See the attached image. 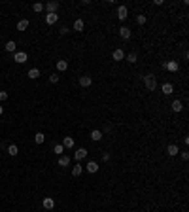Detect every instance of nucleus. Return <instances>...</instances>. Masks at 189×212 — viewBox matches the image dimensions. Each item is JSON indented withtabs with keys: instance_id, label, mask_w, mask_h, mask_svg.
<instances>
[{
	"instance_id": "f257e3e1",
	"label": "nucleus",
	"mask_w": 189,
	"mask_h": 212,
	"mask_svg": "<svg viewBox=\"0 0 189 212\" xmlns=\"http://www.w3.org/2000/svg\"><path fill=\"white\" fill-rule=\"evenodd\" d=\"M144 85H146L148 91H155V89H157V80H155V76H153V74L144 76Z\"/></svg>"
},
{
	"instance_id": "f03ea898",
	"label": "nucleus",
	"mask_w": 189,
	"mask_h": 212,
	"mask_svg": "<svg viewBox=\"0 0 189 212\" xmlns=\"http://www.w3.org/2000/svg\"><path fill=\"white\" fill-rule=\"evenodd\" d=\"M27 59H29L27 51H15V53H13V61H15V63H19V64L27 63Z\"/></svg>"
},
{
	"instance_id": "7ed1b4c3",
	"label": "nucleus",
	"mask_w": 189,
	"mask_h": 212,
	"mask_svg": "<svg viewBox=\"0 0 189 212\" xmlns=\"http://www.w3.org/2000/svg\"><path fill=\"white\" fill-rule=\"evenodd\" d=\"M44 10H47V13H57V10H59V2H57V0H51V2L44 4Z\"/></svg>"
},
{
	"instance_id": "20e7f679",
	"label": "nucleus",
	"mask_w": 189,
	"mask_h": 212,
	"mask_svg": "<svg viewBox=\"0 0 189 212\" xmlns=\"http://www.w3.org/2000/svg\"><path fill=\"white\" fill-rule=\"evenodd\" d=\"M61 144H62V148H64V150H70V148H74V146H76V140H74L72 136H64Z\"/></svg>"
},
{
	"instance_id": "39448f33",
	"label": "nucleus",
	"mask_w": 189,
	"mask_h": 212,
	"mask_svg": "<svg viewBox=\"0 0 189 212\" xmlns=\"http://www.w3.org/2000/svg\"><path fill=\"white\" fill-rule=\"evenodd\" d=\"M127 17H129L127 6H117V19H119V21H125Z\"/></svg>"
},
{
	"instance_id": "423d86ee",
	"label": "nucleus",
	"mask_w": 189,
	"mask_h": 212,
	"mask_svg": "<svg viewBox=\"0 0 189 212\" xmlns=\"http://www.w3.org/2000/svg\"><path fill=\"white\" fill-rule=\"evenodd\" d=\"M85 157H87V150H85V148H78V150L74 152V159H76L78 163H80L81 159H85Z\"/></svg>"
},
{
	"instance_id": "0eeeda50",
	"label": "nucleus",
	"mask_w": 189,
	"mask_h": 212,
	"mask_svg": "<svg viewBox=\"0 0 189 212\" xmlns=\"http://www.w3.org/2000/svg\"><path fill=\"white\" fill-rule=\"evenodd\" d=\"M42 206H44L45 210H53V208H55V201H53L51 197H45V199L42 201Z\"/></svg>"
},
{
	"instance_id": "6e6552de",
	"label": "nucleus",
	"mask_w": 189,
	"mask_h": 212,
	"mask_svg": "<svg viewBox=\"0 0 189 212\" xmlns=\"http://www.w3.org/2000/svg\"><path fill=\"white\" fill-rule=\"evenodd\" d=\"M119 36H121L123 40H129V38L132 36V31H131L129 27H119Z\"/></svg>"
},
{
	"instance_id": "1a4fd4ad",
	"label": "nucleus",
	"mask_w": 189,
	"mask_h": 212,
	"mask_svg": "<svg viewBox=\"0 0 189 212\" xmlns=\"http://www.w3.org/2000/svg\"><path fill=\"white\" fill-rule=\"evenodd\" d=\"M102 136H104V133H102V131H99V129L91 131V140H93V142H100Z\"/></svg>"
},
{
	"instance_id": "9d476101",
	"label": "nucleus",
	"mask_w": 189,
	"mask_h": 212,
	"mask_svg": "<svg viewBox=\"0 0 189 212\" xmlns=\"http://www.w3.org/2000/svg\"><path fill=\"white\" fill-rule=\"evenodd\" d=\"M163 66H164V68H167V70H168V72H178V68H180L176 61H168V63H164Z\"/></svg>"
},
{
	"instance_id": "9b49d317",
	"label": "nucleus",
	"mask_w": 189,
	"mask_h": 212,
	"mask_svg": "<svg viewBox=\"0 0 189 212\" xmlns=\"http://www.w3.org/2000/svg\"><path fill=\"white\" fill-rule=\"evenodd\" d=\"M112 59H113V61H123V59H125V51H123V49H119V48H117V49H113V53H112Z\"/></svg>"
},
{
	"instance_id": "f8f14e48",
	"label": "nucleus",
	"mask_w": 189,
	"mask_h": 212,
	"mask_svg": "<svg viewBox=\"0 0 189 212\" xmlns=\"http://www.w3.org/2000/svg\"><path fill=\"white\" fill-rule=\"evenodd\" d=\"M72 29H74L76 32H81V31L85 29V23H83V19H76V21H74V25H72Z\"/></svg>"
},
{
	"instance_id": "ddd939ff",
	"label": "nucleus",
	"mask_w": 189,
	"mask_h": 212,
	"mask_svg": "<svg viewBox=\"0 0 189 212\" xmlns=\"http://www.w3.org/2000/svg\"><path fill=\"white\" fill-rule=\"evenodd\" d=\"M81 172H83V165L81 163H76L74 167H72V176L78 178V176H81Z\"/></svg>"
},
{
	"instance_id": "4468645a",
	"label": "nucleus",
	"mask_w": 189,
	"mask_h": 212,
	"mask_svg": "<svg viewBox=\"0 0 189 212\" xmlns=\"http://www.w3.org/2000/svg\"><path fill=\"white\" fill-rule=\"evenodd\" d=\"M57 21H59V15L57 13H47L45 15V23H47V25H55Z\"/></svg>"
},
{
	"instance_id": "2eb2a0df",
	"label": "nucleus",
	"mask_w": 189,
	"mask_h": 212,
	"mask_svg": "<svg viewBox=\"0 0 189 212\" xmlns=\"http://www.w3.org/2000/svg\"><path fill=\"white\" fill-rule=\"evenodd\" d=\"M29 29V19H21L19 23H17V31L19 32H25Z\"/></svg>"
},
{
	"instance_id": "dca6fc26",
	"label": "nucleus",
	"mask_w": 189,
	"mask_h": 212,
	"mask_svg": "<svg viewBox=\"0 0 189 212\" xmlns=\"http://www.w3.org/2000/svg\"><path fill=\"white\" fill-rule=\"evenodd\" d=\"M4 49H6V51H10V53H15V51H17V44H15L13 40H10V42H6Z\"/></svg>"
},
{
	"instance_id": "f3484780",
	"label": "nucleus",
	"mask_w": 189,
	"mask_h": 212,
	"mask_svg": "<svg viewBox=\"0 0 189 212\" xmlns=\"http://www.w3.org/2000/svg\"><path fill=\"white\" fill-rule=\"evenodd\" d=\"M99 171V163L97 161H87V172H97Z\"/></svg>"
},
{
	"instance_id": "a211bd4d",
	"label": "nucleus",
	"mask_w": 189,
	"mask_h": 212,
	"mask_svg": "<svg viewBox=\"0 0 189 212\" xmlns=\"http://www.w3.org/2000/svg\"><path fill=\"white\" fill-rule=\"evenodd\" d=\"M91 83H93L91 76H80V85L81 87H91Z\"/></svg>"
},
{
	"instance_id": "6ab92c4d",
	"label": "nucleus",
	"mask_w": 189,
	"mask_h": 212,
	"mask_svg": "<svg viewBox=\"0 0 189 212\" xmlns=\"http://www.w3.org/2000/svg\"><path fill=\"white\" fill-rule=\"evenodd\" d=\"M57 165H59V167H68V165H70V157L68 155H59Z\"/></svg>"
},
{
	"instance_id": "aec40b11",
	"label": "nucleus",
	"mask_w": 189,
	"mask_h": 212,
	"mask_svg": "<svg viewBox=\"0 0 189 212\" xmlns=\"http://www.w3.org/2000/svg\"><path fill=\"white\" fill-rule=\"evenodd\" d=\"M57 70H59V72H64V70H68V61L59 59V61H57Z\"/></svg>"
},
{
	"instance_id": "412c9836",
	"label": "nucleus",
	"mask_w": 189,
	"mask_h": 212,
	"mask_svg": "<svg viewBox=\"0 0 189 212\" xmlns=\"http://www.w3.org/2000/svg\"><path fill=\"white\" fill-rule=\"evenodd\" d=\"M167 153H168L170 157H176V155L180 153V150H178V146H176V144H170V146L167 148Z\"/></svg>"
},
{
	"instance_id": "4be33fe9",
	"label": "nucleus",
	"mask_w": 189,
	"mask_h": 212,
	"mask_svg": "<svg viewBox=\"0 0 189 212\" xmlns=\"http://www.w3.org/2000/svg\"><path fill=\"white\" fill-rule=\"evenodd\" d=\"M172 93H174L172 83H163V95H172Z\"/></svg>"
},
{
	"instance_id": "5701e85b",
	"label": "nucleus",
	"mask_w": 189,
	"mask_h": 212,
	"mask_svg": "<svg viewBox=\"0 0 189 212\" xmlns=\"http://www.w3.org/2000/svg\"><path fill=\"white\" fill-rule=\"evenodd\" d=\"M27 76H29V78H30V80H38V78H40V76H42V74H40V70H38V68H30V70H29V74H27Z\"/></svg>"
},
{
	"instance_id": "b1692460",
	"label": "nucleus",
	"mask_w": 189,
	"mask_h": 212,
	"mask_svg": "<svg viewBox=\"0 0 189 212\" xmlns=\"http://www.w3.org/2000/svg\"><path fill=\"white\" fill-rule=\"evenodd\" d=\"M34 142H36V144H44V142H45V134H44V133H36V134H34Z\"/></svg>"
},
{
	"instance_id": "393cba45",
	"label": "nucleus",
	"mask_w": 189,
	"mask_h": 212,
	"mask_svg": "<svg viewBox=\"0 0 189 212\" xmlns=\"http://www.w3.org/2000/svg\"><path fill=\"white\" fill-rule=\"evenodd\" d=\"M182 110H183V104H182V101L176 99V101L172 102V112H182Z\"/></svg>"
},
{
	"instance_id": "a878e982",
	"label": "nucleus",
	"mask_w": 189,
	"mask_h": 212,
	"mask_svg": "<svg viewBox=\"0 0 189 212\" xmlns=\"http://www.w3.org/2000/svg\"><path fill=\"white\" fill-rule=\"evenodd\" d=\"M8 153H10L12 157H15V155L19 153V148H17L15 144H10V146H8Z\"/></svg>"
},
{
	"instance_id": "bb28decb",
	"label": "nucleus",
	"mask_w": 189,
	"mask_h": 212,
	"mask_svg": "<svg viewBox=\"0 0 189 212\" xmlns=\"http://www.w3.org/2000/svg\"><path fill=\"white\" fill-rule=\"evenodd\" d=\"M136 23H138V25H146V23H148V17H146L144 13H140V15L136 17Z\"/></svg>"
},
{
	"instance_id": "cd10ccee",
	"label": "nucleus",
	"mask_w": 189,
	"mask_h": 212,
	"mask_svg": "<svg viewBox=\"0 0 189 212\" xmlns=\"http://www.w3.org/2000/svg\"><path fill=\"white\" fill-rule=\"evenodd\" d=\"M32 10H34L36 13H40V12H44V4H42V2H36V4H32Z\"/></svg>"
},
{
	"instance_id": "c85d7f7f",
	"label": "nucleus",
	"mask_w": 189,
	"mask_h": 212,
	"mask_svg": "<svg viewBox=\"0 0 189 212\" xmlns=\"http://www.w3.org/2000/svg\"><path fill=\"white\" fill-rule=\"evenodd\" d=\"M125 59H127L129 63H136L138 57H136V53H129V55H125Z\"/></svg>"
},
{
	"instance_id": "c756f323",
	"label": "nucleus",
	"mask_w": 189,
	"mask_h": 212,
	"mask_svg": "<svg viewBox=\"0 0 189 212\" xmlns=\"http://www.w3.org/2000/svg\"><path fill=\"white\" fill-rule=\"evenodd\" d=\"M53 152H55L57 155H62V152H64V148H62V144H57V146L53 148Z\"/></svg>"
},
{
	"instance_id": "7c9ffc66",
	"label": "nucleus",
	"mask_w": 189,
	"mask_h": 212,
	"mask_svg": "<svg viewBox=\"0 0 189 212\" xmlns=\"http://www.w3.org/2000/svg\"><path fill=\"white\" fill-rule=\"evenodd\" d=\"M49 82H51V83H59V76H57V72L49 76Z\"/></svg>"
},
{
	"instance_id": "2f4dec72",
	"label": "nucleus",
	"mask_w": 189,
	"mask_h": 212,
	"mask_svg": "<svg viewBox=\"0 0 189 212\" xmlns=\"http://www.w3.org/2000/svg\"><path fill=\"white\" fill-rule=\"evenodd\" d=\"M0 101H8V91H0Z\"/></svg>"
},
{
	"instance_id": "473e14b6",
	"label": "nucleus",
	"mask_w": 189,
	"mask_h": 212,
	"mask_svg": "<svg viewBox=\"0 0 189 212\" xmlns=\"http://www.w3.org/2000/svg\"><path fill=\"white\" fill-rule=\"evenodd\" d=\"M180 155H182V159H185V161H187V159H189V153H187V152H182V153H180Z\"/></svg>"
},
{
	"instance_id": "72a5a7b5",
	"label": "nucleus",
	"mask_w": 189,
	"mask_h": 212,
	"mask_svg": "<svg viewBox=\"0 0 189 212\" xmlns=\"http://www.w3.org/2000/svg\"><path fill=\"white\" fill-rule=\"evenodd\" d=\"M2 114H4V108H2V106H0V115H2Z\"/></svg>"
}]
</instances>
